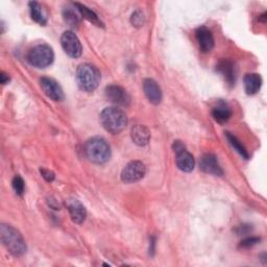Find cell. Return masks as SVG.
<instances>
[{"instance_id": "7402d4cb", "label": "cell", "mask_w": 267, "mask_h": 267, "mask_svg": "<svg viewBox=\"0 0 267 267\" xmlns=\"http://www.w3.org/2000/svg\"><path fill=\"white\" fill-rule=\"evenodd\" d=\"M226 136H227V139H228V141L230 142V144L233 146V148H234L239 154H241L244 159H249L248 150L244 148V146L241 144V142H240L234 135H232L231 132H226Z\"/></svg>"}, {"instance_id": "8fae6325", "label": "cell", "mask_w": 267, "mask_h": 267, "mask_svg": "<svg viewBox=\"0 0 267 267\" xmlns=\"http://www.w3.org/2000/svg\"><path fill=\"white\" fill-rule=\"evenodd\" d=\"M66 205H67L68 212H69L70 217L73 222L81 225L86 220L87 211H86L85 206L81 202L74 199V198H71V199L67 201Z\"/></svg>"}, {"instance_id": "cb8c5ba5", "label": "cell", "mask_w": 267, "mask_h": 267, "mask_svg": "<svg viewBox=\"0 0 267 267\" xmlns=\"http://www.w3.org/2000/svg\"><path fill=\"white\" fill-rule=\"evenodd\" d=\"M130 22L134 26H136V28H141L145 22V17L143 13L140 11H136L135 13H132L130 17Z\"/></svg>"}, {"instance_id": "9c48e42d", "label": "cell", "mask_w": 267, "mask_h": 267, "mask_svg": "<svg viewBox=\"0 0 267 267\" xmlns=\"http://www.w3.org/2000/svg\"><path fill=\"white\" fill-rule=\"evenodd\" d=\"M40 85L44 93L52 100L61 101L64 99V92L61 86L50 77H42L40 79Z\"/></svg>"}, {"instance_id": "603a6c76", "label": "cell", "mask_w": 267, "mask_h": 267, "mask_svg": "<svg viewBox=\"0 0 267 267\" xmlns=\"http://www.w3.org/2000/svg\"><path fill=\"white\" fill-rule=\"evenodd\" d=\"M12 185H13V188H14L16 194L19 196H22L24 193V188H25L23 179L20 175H15L13 179Z\"/></svg>"}, {"instance_id": "d6986e66", "label": "cell", "mask_w": 267, "mask_h": 267, "mask_svg": "<svg viewBox=\"0 0 267 267\" xmlns=\"http://www.w3.org/2000/svg\"><path fill=\"white\" fill-rule=\"evenodd\" d=\"M78 14H79V12L77 11L76 8L73 9V8L67 7L63 10V18H64L65 22L73 29L78 28L79 22H81V19H79Z\"/></svg>"}, {"instance_id": "83f0119b", "label": "cell", "mask_w": 267, "mask_h": 267, "mask_svg": "<svg viewBox=\"0 0 267 267\" xmlns=\"http://www.w3.org/2000/svg\"><path fill=\"white\" fill-rule=\"evenodd\" d=\"M172 147H173V150H174L175 153H177V152H180V151L186 149V147H185V145H184V143H183L182 141H174Z\"/></svg>"}, {"instance_id": "3957f363", "label": "cell", "mask_w": 267, "mask_h": 267, "mask_svg": "<svg viewBox=\"0 0 267 267\" xmlns=\"http://www.w3.org/2000/svg\"><path fill=\"white\" fill-rule=\"evenodd\" d=\"M86 157L95 164H104L111 158V147L103 138L94 137L85 144Z\"/></svg>"}, {"instance_id": "f546056e", "label": "cell", "mask_w": 267, "mask_h": 267, "mask_svg": "<svg viewBox=\"0 0 267 267\" xmlns=\"http://www.w3.org/2000/svg\"><path fill=\"white\" fill-rule=\"evenodd\" d=\"M155 252V238L152 236L149 240V256H153Z\"/></svg>"}, {"instance_id": "30bf717a", "label": "cell", "mask_w": 267, "mask_h": 267, "mask_svg": "<svg viewBox=\"0 0 267 267\" xmlns=\"http://www.w3.org/2000/svg\"><path fill=\"white\" fill-rule=\"evenodd\" d=\"M199 167L204 172L209 174L216 176H221L224 174V171L218 163V160L214 154L207 153L203 155L199 161Z\"/></svg>"}, {"instance_id": "2e32d148", "label": "cell", "mask_w": 267, "mask_h": 267, "mask_svg": "<svg viewBox=\"0 0 267 267\" xmlns=\"http://www.w3.org/2000/svg\"><path fill=\"white\" fill-rule=\"evenodd\" d=\"M216 70L224 76L226 82L230 86L235 85V68H234V64L232 63V61L226 60V59L221 60L217 64Z\"/></svg>"}, {"instance_id": "277c9868", "label": "cell", "mask_w": 267, "mask_h": 267, "mask_svg": "<svg viewBox=\"0 0 267 267\" xmlns=\"http://www.w3.org/2000/svg\"><path fill=\"white\" fill-rule=\"evenodd\" d=\"M100 72L91 64L79 65L76 70V82L79 89L85 92H93L100 83Z\"/></svg>"}, {"instance_id": "6da1fadb", "label": "cell", "mask_w": 267, "mask_h": 267, "mask_svg": "<svg viewBox=\"0 0 267 267\" xmlns=\"http://www.w3.org/2000/svg\"><path fill=\"white\" fill-rule=\"evenodd\" d=\"M100 123L106 131L116 135L125 128L127 116L123 110L117 106H109L101 112Z\"/></svg>"}, {"instance_id": "ba28073f", "label": "cell", "mask_w": 267, "mask_h": 267, "mask_svg": "<svg viewBox=\"0 0 267 267\" xmlns=\"http://www.w3.org/2000/svg\"><path fill=\"white\" fill-rule=\"evenodd\" d=\"M104 94L106 99L116 105L127 106L130 103V96L124 88L119 85H110L105 88Z\"/></svg>"}, {"instance_id": "ac0fdd59", "label": "cell", "mask_w": 267, "mask_h": 267, "mask_svg": "<svg viewBox=\"0 0 267 267\" xmlns=\"http://www.w3.org/2000/svg\"><path fill=\"white\" fill-rule=\"evenodd\" d=\"M212 116L214 117V119L218 123H226L231 118L232 111L230 109V106L226 102L219 101V103L215 106V108H213Z\"/></svg>"}, {"instance_id": "1f68e13d", "label": "cell", "mask_w": 267, "mask_h": 267, "mask_svg": "<svg viewBox=\"0 0 267 267\" xmlns=\"http://www.w3.org/2000/svg\"><path fill=\"white\" fill-rule=\"evenodd\" d=\"M266 16H267V14H266V13L262 14V15L259 17V21H261V22L265 23V22H266Z\"/></svg>"}, {"instance_id": "7c38bea8", "label": "cell", "mask_w": 267, "mask_h": 267, "mask_svg": "<svg viewBox=\"0 0 267 267\" xmlns=\"http://www.w3.org/2000/svg\"><path fill=\"white\" fill-rule=\"evenodd\" d=\"M143 90L144 93L152 104L157 105L160 104L162 101V90L158 85V83L151 78H145L143 82Z\"/></svg>"}, {"instance_id": "e0dca14e", "label": "cell", "mask_w": 267, "mask_h": 267, "mask_svg": "<svg viewBox=\"0 0 267 267\" xmlns=\"http://www.w3.org/2000/svg\"><path fill=\"white\" fill-rule=\"evenodd\" d=\"M262 86V78L257 73H248L244 76V88L249 95H255Z\"/></svg>"}, {"instance_id": "d4e9b609", "label": "cell", "mask_w": 267, "mask_h": 267, "mask_svg": "<svg viewBox=\"0 0 267 267\" xmlns=\"http://www.w3.org/2000/svg\"><path fill=\"white\" fill-rule=\"evenodd\" d=\"M260 238L259 237H251V238H247L244 240H242L241 242H240L239 244V248L240 249H249V248H252L256 244H258L260 242Z\"/></svg>"}, {"instance_id": "5bb4252c", "label": "cell", "mask_w": 267, "mask_h": 267, "mask_svg": "<svg viewBox=\"0 0 267 267\" xmlns=\"http://www.w3.org/2000/svg\"><path fill=\"white\" fill-rule=\"evenodd\" d=\"M130 136L132 142L138 146H145L148 144L150 140V131L149 129L142 124H137L131 127Z\"/></svg>"}, {"instance_id": "44dd1931", "label": "cell", "mask_w": 267, "mask_h": 267, "mask_svg": "<svg viewBox=\"0 0 267 267\" xmlns=\"http://www.w3.org/2000/svg\"><path fill=\"white\" fill-rule=\"evenodd\" d=\"M30 9H31V17H32V19L35 22L39 23L40 25H45L47 20H46V17L42 13L41 6L38 3L32 2V3H30Z\"/></svg>"}, {"instance_id": "484cf974", "label": "cell", "mask_w": 267, "mask_h": 267, "mask_svg": "<svg viewBox=\"0 0 267 267\" xmlns=\"http://www.w3.org/2000/svg\"><path fill=\"white\" fill-rule=\"evenodd\" d=\"M40 172L42 174V176L47 181V182H52L53 180H55L56 175L55 173H53L51 170L49 169H45V168H41L40 169Z\"/></svg>"}, {"instance_id": "ffe728a7", "label": "cell", "mask_w": 267, "mask_h": 267, "mask_svg": "<svg viewBox=\"0 0 267 267\" xmlns=\"http://www.w3.org/2000/svg\"><path fill=\"white\" fill-rule=\"evenodd\" d=\"M73 6L77 9V11L79 12V14H81L85 19H87L88 21L92 22L93 24L97 25V26H102V23L101 21L99 20V18L97 17V15L92 11L90 10L89 8H87L86 6L82 5V4H78V3H74Z\"/></svg>"}, {"instance_id": "5b68a950", "label": "cell", "mask_w": 267, "mask_h": 267, "mask_svg": "<svg viewBox=\"0 0 267 267\" xmlns=\"http://www.w3.org/2000/svg\"><path fill=\"white\" fill-rule=\"evenodd\" d=\"M53 60H55V53H53L52 48L46 44L37 45L28 53L29 63L39 69L50 66Z\"/></svg>"}, {"instance_id": "8992f818", "label": "cell", "mask_w": 267, "mask_h": 267, "mask_svg": "<svg viewBox=\"0 0 267 267\" xmlns=\"http://www.w3.org/2000/svg\"><path fill=\"white\" fill-rule=\"evenodd\" d=\"M61 44L64 51L70 58L77 59L82 56L83 47L81 41H79V39L73 32H65L61 37Z\"/></svg>"}, {"instance_id": "52a82bcc", "label": "cell", "mask_w": 267, "mask_h": 267, "mask_svg": "<svg viewBox=\"0 0 267 267\" xmlns=\"http://www.w3.org/2000/svg\"><path fill=\"white\" fill-rule=\"evenodd\" d=\"M146 167L140 161L129 162L121 172V180L126 184L136 183L145 176Z\"/></svg>"}, {"instance_id": "4fadbf2b", "label": "cell", "mask_w": 267, "mask_h": 267, "mask_svg": "<svg viewBox=\"0 0 267 267\" xmlns=\"http://www.w3.org/2000/svg\"><path fill=\"white\" fill-rule=\"evenodd\" d=\"M195 37L202 52L208 53L214 47V37H213L212 32L205 28V26H202V28L196 30Z\"/></svg>"}, {"instance_id": "f1b7e54d", "label": "cell", "mask_w": 267, "mask_h": 267, "mask_svg": "<svg viewBox=\"0 0 267 267\" xmlns=\"http://www.w3.org/2000/svg\"><path fill=\"white\" fill-rule=\"evenodd\" d=\"M48 205H49V207H50L51 209H53V210H60V205H59L58 201L55 199L53 197L48 198Z\"/></svg>"}, {"instance_id": "9a60e30c", "label": "cell", "mask_w": 267, "mask_h": 267, "mask_svg": "<svg viewBox=\"0 0 267 267\" xmlns=\"http://www.w3.org/2000/svg\"><path fill=\"white\" fill-rule=\"evenodd\" d=\"M175 154H176V166L180 170L184 172H190L194 169V165H195L194 158L189 151H187V149H184Z\"/></svg>"}, {"instance_id": "4dcf8cb0", "label": "cell", "mask_w": 267, "mask_h": 267, "mask_svg": "<svg viewBox=\"0 0 267 267\" xmlns=\"http://www.w3.org/2000/svg\"><path fill=\"white\" fill-rule=\"evenodd\" d=\"M10 75L5 73V72H2L0 73V82H2L3 85H7L9 82H10Z\"/></svg>"}, {"instance_id": "7a4b0ae2", "label": "cell", "mask_w": 267, "mask_h": 267, "mask_svg": "<svg viewBox=\"0 0 267 267\" xmlns=\"http://www.w3.org/2000/svg\"><path fill=\"white\" fill-rule=\"evenodd\" d=\"M2 241L8 251L15 257H21L26 253V243L20 232L10 225L3 224L0 227Z\"/></svg>"}, {"instance_id": "4316f807", "label": "cell", "mask_w": 267, "mask_h": 267, "mask_svg": "<svg viewBox=\"0 0 267 267\" xmlns=\"http://www.w3.org/2000/svg\"><path fill=\"white\" fill-rule=\"evenodd\" d=\"M251 230H252V228H250L249 225H242L236 230V232L238 235H244V234H248Z\"/></svg>"}]
</instances>
